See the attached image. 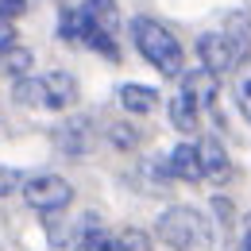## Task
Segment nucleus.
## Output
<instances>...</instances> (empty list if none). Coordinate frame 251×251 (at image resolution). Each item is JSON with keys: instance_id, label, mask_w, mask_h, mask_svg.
<instances>
[{"instance_id": "obj_9", "label": "nucleus", "mask_w": 251, "mask_h": 251, "mask_svg": "<svg viewBox=\"0 0 251 251\" xmlns=\"http://www.w3.org/2000/svg\"><path fill=\"white\" fill-rule=\"evenodd\" d=\"M116 100L124 104V112H131V116H147V112H155V108H158V89L127 81V85L116 89Z\"/></svg>"}, {"instance_id": "obj_7", "label": "nucleus", "mask_w": 251, "mask_h": 251, "mask_svg": "<svg viewBox=\"0 0 251 251\" xmlns=\"http://www.w3.org/2000/svg\"><path fill=\"white\" fill-rule=\"evenodd\" d=\"M217 89H220V77L217 74H209L205 66L201 70H186L182 74V93L205 112V108H213V100H217Z\"/></svg>"}, {"instance_id": "obj_4", "label": "nucleus", "mask_w": 251, "mask_h": 251, "mask_svg": "<svg viewBox=\"0 0 251 251\" xmlns=\"http://www.w3.org/2000/svg\"><path fill=\"white\" fill-rule=\"evenodd\" d=\"M74 197V186L66 182L62 174H35L24 182V201L31 205L35 213L50 217V213H62Z\"/></svg>"}, {"instance_id": "obj_15", "label": "nucleus", "mask_w": 251, "mask_h": 251, "mask_svg": "<svg viewBox=\"0 0 251 251\" xmlns=\"http://www.w3.org/2000/svg\"><path fill=\"white\" fill-rule=\"evenodd\" d=\"M0 70L8 74V77H27V70H31V50H24V47H12L8 54H0Z\"/></svg>"}, {"instance_id": "obj_11", "label": "nucleus", "mask_w": 251, "mask_h": 251, "mask_svg": "<svg viewBox=\"0 0 251 251\" xmlns=\"http://www.w3.org/2000/svg\"><path fill=\"white\" fill-rule=\"evenodd\" d=\"M54 139H58V147H62L66 155H85V151L93 147L89 120H74V124H62L58 131H54Z\"/></svg>"}, {"instance_id": "obj_17", "label": "nucleus", "mask_w": 251, "mask_h": 251, "mask_svg": "<svg viewBox=\"0 0 251 251\" xmlns=\"http://www.w3.org/2000/svg\"><path fill=\"white\" fill-rule=\"evenodd\" d=\"M27 8H31V0H0V24H16Z\"/></svg>"}, {"instance_id": "obj_2", "label": "nucleus", "mask_w": 251, "mask_h": 251, "mask_svg": "<svg viewBox=\"0 0 251 251\" xmlns=\"http://www.w3.org/2000/svg\"><path fill=\"white\" fill-rule=\"evenodd\" d=\"M127 31H131L135 50L155 66L162 77H182V74H186V70H182V43L166 31L158 20H151V16H135Z\"/></svg>"}, {"instance_id": "obj_19", "label": "nucleus", "mask_w": 251, "mask_h": 251, "mask_svg": "<svg viewBox=\"0 0 251 251\" xmlns=\"http://www.w3.org/2000/svg\"><path fill=\"white\" fill-rule=\"evenodd\" d=\"M16 186H20V170H12V166H0V197H8Z\"/></svg>"}, {"instance_id": "obj_8", "label": "nucleus", "mask_w": 251, "mask_h": 251, "mask_svg": "<svg viewBox=\"0 0 251 251\" xmlns=\"http://www.w3.org/2000/svg\"><path fill=\"white\" fill-rule=\"evenodd\" d=\"M197 155H201V174H205L209 182H224V178L232 174V162H228V155H224L217 135L197 139Z\"/></svg>"}, {"instance_id": "obj_13", "label": "nucleus", "mask_w": 251, "mask_h": 251, "mask_svg": "<svg viewBox=\"0 0 251 251\" xmlns=\"http://www.w3.org/2000/svg\"><path fill=\"white\" fill-rule=\"evenodd\" d=\"M166 112H170V124L178 127V131H186V135H189V131H197V124H201V108H197L186 93L170 97V108H166Z\"/></svg>"}, {"instance_id": "obj_16", "label": "nucleus", "mask_w": 251, "mask_h": 251, "mask_svg": "<svg viewBox=\"0 0 251 251\" xmlns=\"http://www.w3.org/2000/svg\"><path fill=\"white\" fill-rule=\"evenodd\" d=\"M108 139H112V143H116V147H135V143H139V127H131V124H112L108 127Z\"/></svg>"}, {"instance_id": "obj_3", "label": "nucleus", "mask_w": 251, "mask_h": 251, "mask_svg": "<svg viewBox=\"0 0 251 251\" xmlns=\"http://www.w3.org/2000/svg\"><path fill=\"white\" fill-rule=\"evenodd\" d=\"M158 240L174 251H205L213 244V220L201 209L174 205L158 217Z\"/></svg>"}, {"instance_id": "obj_21", "label": "nucleus", "mask_w": 251, "mask_h": 251, "mask_svg": "<svg viewBox=\"0 0 251 251\" xmlns=\"http://www.w3.org/2000/svg\"><path fill=\"white\" fill-rule=\"evenodd\" d=\"M244 251H251V232H248V240H244Z\"/></svg>"}, {"instance_id": "obj_18", "label": "nucleus", "mask_w": 251, "mask_h": 251, "mask_svg": "<svg viewBox=\"0 0 251 251\" xmlns=\"http://www.w3.org/2000/svg\"><path fill=\"white\" fill-rule=\"evenodd\" d=\"M236 100H240V112H244V120L251 124V70L240 77V85H236Z\"/></svg>"}, {"instance_id": "obj_5", "label": "nucleus", "mask_w": 251, "mask_h": 251, "mask_svg": "<svg viewBox=\"0 0 251 251\" xmlns=\"http://www.w3.org/2000/svg\"><path fill=\"white\" fill-rule=\"evenodd\" d=\"M197 58H201V66L209 70V74H228V70H236L240 62V54H236V47H232V39L224 31H205L201 39H197Z\"/></svg>"}, {"instance_id": "obj_6", "label": "nucleus", "mask_w": 251, "mask_h": 251, "mask_svg": "<svg viewBox=\"0 0 251 251\" xmlns=\"http://www.w3.org/2000/svg\"><path fill=\"white\" fill-rule=\"evenodd\" d=\"M162 174L166 178H178V182H201V155H197V143H178L166 162H162Z\"/></svg>"}, {"instance_id": "obj_14", "label": "nucleus", "mask_w": 251, "mask_h": 251, "mask_svg": "<svg viewBox=\"0 0 251 251\" xmlns=\"http://www.w3.org/2000/svg\"><path fill=\"white\" fill-rule=\"evenodd\" d=\"M74 251H127V244L120 236H112V232H104V228H93V232H85Z\"/></svg>"}, {"instance_id": "obj_12", "label": "nucleus", "mask_w": 251, "mask_h": 251, "mask_svg": "<svg viewBox=\"0 0 251 251\" xmlns=\"http://www.w3.org/2000/svg\"><path fill=\"white\" fill-rule=\"evenodd\" d=\"M220 31L232 39V47H236L240 62H248V58H251V16H248V12H232V16L224 20V27H220Z\"/></svg>"}, {"instance_id": "obj_20", "label": "nucleus", "mask_w": 251, "mask_h": 251, "mask_svg": "<svg viewBox=\"0 0 251 251\" xmlns=\"http://www.w3.org/2000/svg\"><path fill=\"white\" fill-rule=\"evenodd\" d=\"M16 47V27L12 24H0V54H8Z\"/></svg>"}, {"instance_id": "obj_1", "label": "nucleus", "mask_w": 251, "mask_h": 251, "mask_svg": "<svg viewBox=\"0 0 251 251\" xmlns=\"http://www.w3.org/2000/svg\"><path fill=\"white\" fill-rule=\"evenodd\" d=\"M116 31H120L116 0H81L74 8H62V16H58V35L66 43H81V47H89L112 62L120 58Z\"/></svg>"}, {"instance_id": "obj_10", "label": "nucleus", "mask_w": 251, "mask_h": 251, "mask_svg": "<svg viewBox=\"0 0 251 251\" xmlns=\"http://www.w3.org/2000/svg\"><path fill=\"white\" fill-rule=\"evenodd\" d=\"M43 89H47V108H66L77 100V85L66 70H50L43 74Z\"/></svg>"}]
</instances>
